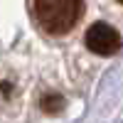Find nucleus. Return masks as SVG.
<instances>
[{
  "label": "nucleus",
  "mask_w": 123,
  "mask_h": 123,
  "mask_svg": "<svg viewBox=\"0 0 123 123\" xmlns=\"http://www.w3.org/2000/svg\"><path fill=\"white\" fill-rule=\"evenodd\" d=\"M84 15L81 0H32V20L47 35H67Z\"/></svg>",
  "instance_id": "nucleus-1"
},
{
  "label": "nucleus",
  "mask_w": 123,
  "mask_h": 123,
  "mask_svg": "<svg viewBox=\"0 0 123 123\" xmlns=\"http://www.w3.org/2000/svg\"><path fill=\"white\" fill-rule=\"evenodd\" d=\"M84 42H86V47H89L94 54L111 57V54H116L118 49H121L123 39H121V35L116 32V27H111L108 22H94V25L86 30Z\"/></svg>",
  "instance_id": "nucleus-2"
},
{
  "label": "nucleus",
  "mask_w": 123,
  "mask_h": 123,
  "mask_svg": "<svg viewBox=\"0 0 123 123\" xmlns=\"http://www.w3.org/2000/svg\"><path fill=\"white\" fill-rule=\"evenodd\" d=\"M118 3H121V5H123V0H118Z\"/></svg>",
  "instance_id": "nucleus-3"
}]
</instances>
